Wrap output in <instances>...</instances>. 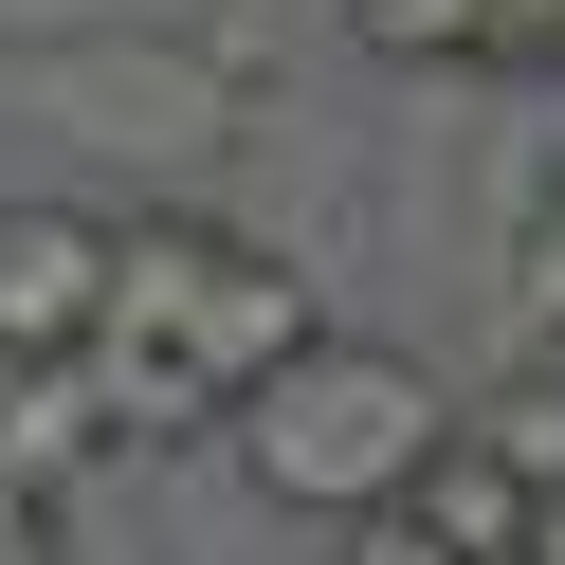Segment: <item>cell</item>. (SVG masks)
Listing matches in <instances>:
<instances>
[{
    "label": "cell",
    "instance_id": "obj_1",
    "mask_svg": "<svg viewBox=\"0 0 565 565\" xmlns=\"http://www.w3.org/2000/svg\"><path fill=\"white\" fill-rule=\"evenodd\" d=\"M329 329L292 256L220 220H110V310H92V402H128V438H183V419H237L292 347Z\"/></svg>",
    "mask_w": 565,
    "mask_h": 565
},
{
    "label": "cell",
    "instance_id": "obj_2",
    "mask_svg": "<svg viewBox=\"0 0 565 565\" xmlns=\"http://www.w3.org/2000/svg\"><path fill=\"white\" fill-rule=\"evenodd\" d=\"M438 383L402 365V347H347V329H310L292 365L237 402V475L274 492V511H329V529H383L402 511V475L438 456Z\"/></svg>",
    "mask_w": 565,
    "mask_h": 565
},
{
    "label": "cell",
    "instance_id": "obj_3",
    "mask_svg": "<svg viewBox=\"0 0 565 565\" xmlns=\"http://www.w3.org/2000/svg\"><path fill=\"white\" fill-rule=\"evenodd\" d=\"M92 310H110V220H92V201H0V365L74 383Z\"/></svg>",
    "mask_w": 565,
    "mask_h": 565
},
{
    "label": "cell",
    "instance_id": "obj_4",
    "mask_svg": "<svg viewBox=\"0 0 565 565\" xmlns=\"http://www.w3.org/2000/svg\"><path fill=\"white\" fill-rule=\"evenodd\" d=\"M402 529L438 565H529V492H511V456H492L475 419H438V456L402 475Z\"/></svg>",
    "mask_w": 565,
    "mask_h": 565
},
{
    "label": "cell",
    "instance_id": "obj_5",
    "mask_svg": "<svg viewBox=\"0 0 565 565\" xmlns=\"http://www.w3.org/2000/svg\"><path fill=\"white\" fill-rule=\"evenodd\" d=\"M365 19V55H419V74H475V55H529L547 19L529 0H347Z\"/></svg>",
    "mask_w": 565,
    "mask_h": 565
},
{
    "label": "cell",
    "instance_id": "obj_6",
    "mask_svg": "<svg viewBox=\"0 0 565 565\" xmlns=\"http://www.w3.org/2000/svg\"><path fill=\"white\" fill-rule=\"evenodd\" d=\"M475 438L511 456V492H529V511H547V492H565V383H511V402H492Z\"/></svg>",
    "mask_w": 565,
    "mask_h": 565
},
{
    "label": "cell",
    "instance_id": "obj_7",
    "mask_svg": "<svg viewBox=\"0 0 565 565\" xmlns=\"http://www.w3.org/2000/svg\"><path fill=\"white\" fill-rule=\"evenodd\" d=\"M511 256H529V329H565V183L529 201V237H511Z\"/></svg>",
    "mask_w": 565,
    "mask_h": 565
},
{
    "label": "cell",
    "instance_id": "obj_8",
    "mask_svg": "<svg viewBox=\"0 0 565 565\" xmlns=\"http://www.w3.org/2000/svg\"><path fill=\"white\" fill-rule=\"evenodd\" d=\"M0 565H55V511H38V492H0Z\"/></svg>",
    "mask_w": 565,
    "mask_h": 565
},
{
    "label": "cell",
    "instance_id": "obj_9",
    "mask_svg": "<svg viewBox=\"0 0 565 565\" xmlns=\"http://www.w3.org/2000/svg\"><path fill=\"white\" fill-rule=\"evenodd\" d=\"M347 565H438V547H419V529L383 511V529H347Z\"/></svg>",
    "mask_w": 565,
    "mask_h": 565
},
{
    "label": "cell",
    "instance_id": "obj_10",
    "mask_svg": "<svg viewBox=\"0 0 565 565\" xmlns=\"http://www.w3.org/2000/svg\"><path fill=\"white\" fill-rule=\"evenodd\" d=\"M529 565H565V492H547V511H529Z\"/></svg>",
    "mask_w": 565,
    "mask_h": 565
},
{
    "label": "cell",
    "instance_id": "obj_11",
    "mask_svg": "<svg viewBox=\"0 0 565 565\" xmlns=\"http://www.w3.org/2000/svg\"><path fill=\"white\" fill-rule=\"evenodd\" d=\"M547 38H565V0H547Z\"/></svg>",
    "mask_w": 565,
    "mask_h": 565
}]
</instances>
